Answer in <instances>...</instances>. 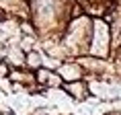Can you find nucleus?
<instances>
[{
  "instance_id": "1",
  "label": "nucleus",
  "mask_w": 121,
  "mask_h": 115,
  "mask_svg": "<svg viewBox=\"0 0 121 115\" xmlns=\"http://www.w3.org/2000/svg\"><path fill=\"white\" fill-rule=\"evenodd\" d=\"M4 115H13V113H4Z\"/></svg>"
}]
</instances>
